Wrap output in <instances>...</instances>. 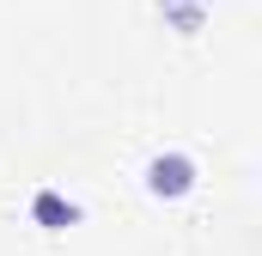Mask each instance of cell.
Returning a JSON list of instances; mask_svg holds the SVG:
<instances>
[{
  "instance_id": "obj_1",
  "label": "cell",
  "mask_w": 262,
  "mask_h": 256,
  "mask_svg": "<svg viewBox=\"0 0 262 256\" xmlns=\"http://www.w3.org/2000/svg\"><path fill=\"white\" fill-rule=\"evenodd\" d=\"M189 189H195V159H189V153H152V159H146V195L183 201Z\"/></svg>"
},
{
  "instance_id": "obj_2",
  "label": "cell",
  "mask_w": 262,
  "mask_h": 256,
  "mask_svg": "<svg viewBox=\"0 0 262 256\" xmlns=\"http://www.w3.org/2000/svg\"><path fill=\"white\" fill-rule=\"evenodd\" d=\"M31 214H37V226H49V232H61V226H73V220H79V207H73V201H61L55 189L37 195V201H31Z\"/></svg>"
},
{
  "instance_id": "obj_3",
  "label": "cell",
  "mask_w": 262,
  "mask_h": 256,
  "mask_svg": "<svg viewBox=\"0 0 262 256\" xmlns=\"http://www.w3.org/2000/svg\"><path fill=\"white\" fill-rule=\"evenodd\" d=\"M159 12L183 31V37H195L201 31V18H207V0H159Z\"/></svg>"
}]
</instances>
